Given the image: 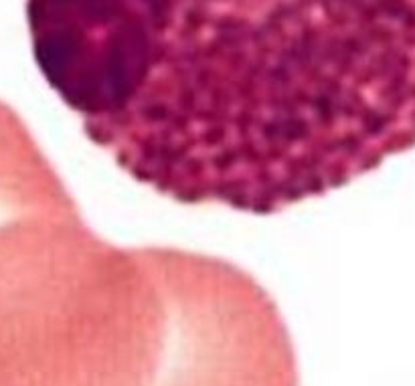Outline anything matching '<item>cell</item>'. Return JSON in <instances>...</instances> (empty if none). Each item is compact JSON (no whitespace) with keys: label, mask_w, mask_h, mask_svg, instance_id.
Returning <instances> with one entry per match:
<instances>
[{"label":"cell","mask_w":415,"mask_h":386,"mask_svg":"<svg viewBox=\"0 0 415 386\" xmlns=\"http://www.w3.org/2000/svg\"><path fill=\"white\" fill-rule=\"evenodd\" d=\"M71 198L26 124L0 101V224Z\"/></svg>","instance_id":"cell-3"},{"label":"cell","mask_w":415,"mask_h":386,"mask_svg":"<svg viewBox=\"0 0 415 386\" xmlns=\"http://www.w3.org/2000/svg\"><path fill=\"white\" fill-rule=\"evenodd\" d=\"M85 136L182 204L272 214L415 148V0H26Z\"/></svg>","instance_id":"cell-1"},{"label":"cell","mask_w":415,"mask_h":386,"mask_svg":"<svg viewBox=\"0 0 415 386\" xmlns=\"http://www.w3.org/2000/svg\"><path fill=\"white\" fill-rule=\"evenodd\" d=\"M144 281L146 249L103 241L73 198L0 224V386H83Z\"/></svg>","instance_id":"cell-2"}]
</instances>
